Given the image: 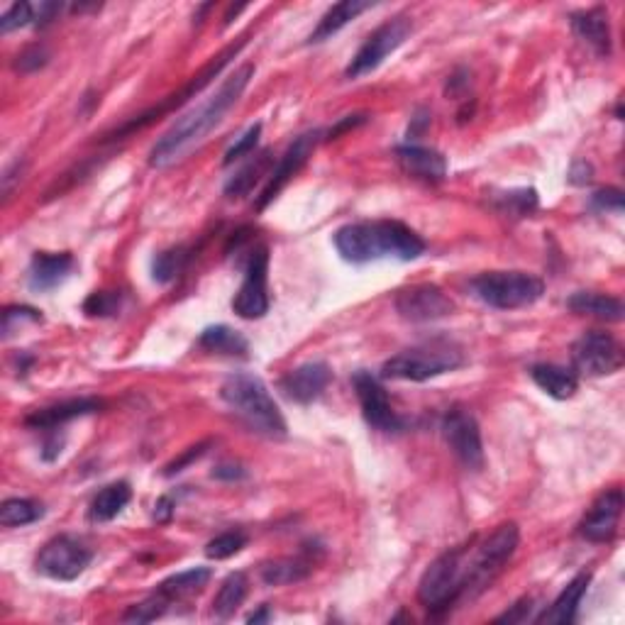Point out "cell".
<instances>
[{
	"mask_svg": "<svg viewBox=\"0 0 625 625\" xmlns=\"http://www.w3.org/2000/svg\"><path fill=\"white\" fill-rule=\"evenodd\" d=\"M132 499V489L127 481H115V484H108L105 489H101L96 494V499L91 501V508H88V518L93 523H108L113 518H118L123 513V508Z\"/></svg>",
	"mask_w": 625,
	"mask_h": 625,
	"instance_id": "27",
	"label": "cell"
},
{
	"mask_svg": "<svg viewBox=\"0 0 625 625\" xmlns=\"http://www.w3.org/2000/svg\"><path fill=\"white\" fill-rule=\"evenodd\" d=\"M247 591H250V582L242 572H232L223 584H220L218 594L213 599V613L218 618H230L237 608L245 601Z\"/></svg>",
	"mask_w": 625,
	"mask_h": 625,
	"instance_id": "31",
	"label": "cell"
},
{
	"mask_svg": "<svg viewBox=\"0 0 625 625\" xmlns=\"http://www.w3.org/2000/svg\"><path fill=\"white\" fill-rule=\"evenodd\" d=\"M396 162L411 179L425 181V184H440L447 176V162L438 149L420 145L396 147Z\"/></svg>",
	"mask_w": 625,
	"mask_h": 625,
	"instance_id": "19",
	"label": "cell"
},
{
	"mask_svg": "<svg viewBox=\"0 0 625 625\" xmlns=\"http://www.w3.org/2000/svg\"><path fill=\"white\" fill-rule=\"evenodd\" d=\"M335 250L345 262L367 264L376 259L411 262L425 252L423 237L398 220H369L342 225L333 237Z\"/></svg>",
	"mask_w": 625,
	"mask_h": 625,
	"instance_id": "2",
	"label": "cell"
},
{
	"mask_svg": "<svg viewBox=\"0 0 625 625\" xmlns=\"http://www.w3.org/2000/svg\"><path fill=\"white\" fill-rule=\"evenodd\" d=\"M364 120H367V115H347L345 120H340V123H337V127L335 130H330L328 132V140H335L337 135H340V132H345V130H350V127H357V125H362Z\"/></svg>",
	"mask_w": 625,
	"mask_h": 625,
	"instance_id": "49",
	"label": "cell"
},
{
	"mask_svg": "<svg viewBox=\"0 0 625 625\" xmlns=\"http://www.w3.org/2000/svg\"><path fill=\"white\" fill-rule=\"evenodd\" d=\"M44 516V506L32 499H8L0 506V525L3 528H22L37 523Z\"/></svg>",
	"mask_w": 625,
	"mask_h": 625,
	"instance_id": "33",
	"label": "cell"
},
{
	"mask_svg": "<svg viewBox=\"0 0 625 625\" xmlns=\"http://www.w3.org/2000/svg\"><path fill=\"white\" fill-rule=\"evenodd\" d=\"M259 137H262V123H254V125L247 127V130L242 132L240 137H237L235 145H232V147L228 149V152H225V159H223L225 167H230V164H235L237 159L250 157V154H252L254 149H257V145H259Z\"/></svg>",
	"mask_w": 625,
	"mask_h": 625,
	"instance_id": "39",
	"label": "cell"
},
{
	"mask_svg": "<svg viewBox=\"0 0 625 625\" xmlns=\"http://www.w3.org/2000/svg\"><path fill=\"white\" fill-rule=\"evenodd\" d=\"M474 296L496 311H516L538 303L545 293L540 276L528 271H486L472 281Z\"/></svg>",
	"mask_w": 625,
	"mask_h": 625,
	"instance_id": "5",
	"label": "cell"
},
{
	"mask_svg": "<svg viewBox=\"0 0 625 625\" xmlns=\"http://www.w3.org/2000/svg\"><path fill=\"white\" fill-rule=\"evenodd\" d=\"M186 259H188L186 247H171V250L157 254V259H154V264H152L154 281H159V284H169V281L174 279L181 269H184Z\"/></svg>",
	"mask_w": 625,
	"mask_h": 625,
	"instance_id": "34",
	"label": "cell"
},
{
	"mask_svg": "<svg viewBox=\"0 0 625 625\" xmlns=\"http://www.w3.org/2000/svg\"><path fill=\"white\" fill-rule=\"evenodd\" d=\"M411 30H413L411 20L403 18V15L376 27L372 35L364 40L362 47H359V52L352 57V62L345 71L347 79H359V76L372 74L374 69H379V66L384 64V59L389 57V54H394L396 49L408 40Z\"/></svg>",
	"mask_w": 625,
	"mask_h": 625,
	"instance_id": "8",
	"label": "cell"
},
{
	"mask_svg": "<svg viewBox=\"0 0 625 625\" xmlns=\"http://www.w3.org/2000/svg\"><path fill=\"white\" fill-rule=\"evenodd\" d=\"M101 408L103 401H98V398H74V401H64L57 403V406L35 411L32 416L25 418V425L32 430H57L64 423H69V420L88 416V413H96Z\"/></svg>",
	"mask_w": 625,
	"mask_h": 625,
	"instance_id": "20",
	"label": "cell"
},
{
	"mask_svg": "<svg viewBox=\"0 0 625 625\" xmlns=\"http://www.w3.org/2000/svg\"><path fill=\"white\" fill-rule=\"evenodd\" d=\"M42 315L40 311H35V308L30 306H10L5 308L3 313V337L8 340L10 335L15 333V330L20 328V325L25 323H40Z\"/></svg>",
	"mask_w": 625,
	"mask_h": 625,
	"instance_id": "41",
	"label": "cell"
},
{
	"mask_svg": "<svg viewBox=\"0 0 625 625\" xmlns=\"http://www.w3.org/2000/svg\"><path fill=\"white\" fill-rule=\"evenodd\" d=\"M569 311L577 315H591V318L599 320H611V323H618L623 320V303L621 298L606 296V293H591V291H579L574 293L567 301Z\"/></svg>",
	"mask_w": 625,
	"mask_h": 625,
	"instance_id": "26",
	"label": "cell"
},
{
	"mask_svg": "<svg viewBox=\"0 0 625 625\" xmlns=\"http://www.w3.org/2000/svg\"><path fill=\"white\" fill-rule=\"evenodd\" d=\"M623 513V491L611 489L604 491L594 506L586 511L584 521L579 523V535L589 542H611L616 538L618 523Z\"/></svg>",
	"mask_w": 625,
	"mask_h": 625,
	"instance_id": "17",
	"label": "cell"
},
{
	"mask_svg": "<svg viewBox=\"0 0 625 625\" xmlns=\"http://www.w3.org/2000/svg\"><path fill=\"white\" fill-rule=\"evenodd\" d=\"M123 306V293L120 291H96L86 298L84 313L91 318H108L115 315Z\"/></svg>",
	"mask_w": 625,
	"mask_h": 625,
	"instance_id": "37",
	"label": "cell"
},
{
	"mask_svg": "<svg viewBox=\"0 0 625 625\" xmlns=\"http://www.w3.org/2000/svg\"><path fill=\"white\" fill-rule=\"evenodd\" d=\"M232 311L245 320H259L269 311V250L257 247L247 259L245 281L232 298Z\"/></svg>",
	"mask_w": 625,
	"mask_h": 625,
	"instance_id": "11",
	"label": "cell"
},
{
	"mask_svg": "<svg viewBox=\"0 0 625 625\" xmlns=\"http://www.w3.org/2000/svg\"><path fill=\"white\" fill-rule=\"evenodd\" d=\"M462 362V352L450 345L413 347V350L386 359L384 367H381V376L398 381H428L462 367Z\"/></svg>",
	"mask_w": 625,
	"mask_h": 625,
	"instance_id": "7",
	"label": "cell"
},
{
	"mask_svg": "<svg viewBox=\"0 0 625 625\" xmlns=\"http://www.w3.org/2000/svg\"><path fill=\"white\" fill-rule=\"evenodd\" d=\"M247 44V40H240L237 44H230L228 49H225V52H220L218 57H213V62H210L208 66H203L201 71H198V76H193V81L191 84H188L184 91H179L176 93V96H171L169 101H164L162 105H157V108H152V110H147V113H142L140 118H135V120H130V123L127 125H123L120 127V130H115V135H113V140H123L125 135H130V132H135V130H142V127L145 125H149L152 123L154 118H159V115L164 113V110H171V108H179L181 103H186L188 98L191 96H196L198 91H201V88H206L210 81L215 79V76L220 74V71L225 69V66L230 64V59H235L237 54H240V49L245 47Z\"/></svg>",
	"mask_w": 625,
	"mask_h": 625,
	"instance_id": "12",
	"label": "cell"
},
{
	"mask_svg": "<svg viewBox=\"0 0 625 625\" xmlns=\"http://www.w3.org/2000/svg\"><path fill=\"white\" fill-rule=\"evenodd\" d=\"M352 386H355V394L359 398V406H362L364 420L372 425L374 430L381 433H396L401 430L403 420L396 416V411L391 408L389 396H386L384 386L379 384V379L369 372H357L352 376Z\"/></svg>",
	"mask_w": 625,
	"mask_h": 625,
	"instance_id": "16",
	"label": "cell"
},
{
	"mask_svg": "<svg viewBox=\"0 0 625 625\" xmlns=\"http://www.w3.org/2000/svg\"><path fill=\"white\" fill-rule=\"evenodd\" d=\"M464 582H467V550L457 547V550L442 552L420 577L418 601L430 613L440 616L450 611L459 599H464Z\"/></svg>",
	"mask_w": 625,
	"mask_h": 625,
	"instance_id": "4",
	"label": "cell"
},
{
	"mask_svg": "<svg viewBox=\"0 0 625 625\" xmlns=\"http://www.w3.org/2000/svg\"><path fill=\"white\" fill-rule=\"evenodd\" d=\"M254 76V66L245 64L228 76L223 81V86L206 98L198 108H193L191 113H186L184 118L176 120L174 125L164 132L157 140V145L149 152V167L154 169H167L174 162H179L186 152H191L193 147L201 145L203 140L223 123L225 115L235 108L237 101L242 98L245 88L250 86Z\"/></svg>",
	"mask_w": 625,
	"mask_h": 625,
	"instance_id": "1",
	"label": "cell"
},
{
	"mask_svg": "<svg viewBox=\"0 0 625 625\" xmlns=\"http://www.w3.org/2000/svg\"><path fill=\"white\" fill-rule=\"evenodd\" d=\"M62 447H64V440H59L57 435L44 442V452H42L44 462H52V459H57L59 455H62Z\"/></svg>",
	"mask_w": 625,
	"mask_h": 625,
	"instance_id": "50",
	"label": "cell"
},
{
	"mask_svg": "<svg viewBox=\"0 0 625 625\" xmlns=\"http://www.w3.org/2000/svg\"><path fill=\"white\" fill-rule=\"evenodd\" d=\"M208 447H210V442H198L196 447H188L184 455H181L179 459H174V462H169V464H167V469H164V474H167V477H174V474L184 472L188 464L196 462V459H201L203 455H206Z\"/></svg>",
	"mask_w": 625,
	"mask_h": 625,
	"instance_id": "44",
	"label": "cell"
},
{
	"mask_svg": "<svg viewBox=\"0 0 625 625\" xmlns=\"http://www.w3.org/2000/svg\"><path fill=\"white\" fill-rule=\"evenodd\" d=\"M530 611H533V599H523L518 601L511 611H506L503 616L496 618V623H523L530 618Z\"/></svg>",
	"mask_w": 625,
	"mask_h": 625,
	"instance_id": "45",
	"label": "cell"
},
{
	"mask_svg": "<svg viewBox=\"0 0 625 625\" xmlns=\"http://www.w3.org/2000/svg\"><path fill=\"white\" fill-rule=\"evenodd\" d=\"M320 135H323V132H320V130L303 132V135H298L296 140L291 142L289 149H286V152H284V157L279 159V164H276L274 171H271V174H269V181H267V186H264V191L259 193L257 210L267 208L269 203L274 201V198L279 196L281 191H284L286 184H289L293 176H296L298 171L306 167V162H308V159H311V154L315 152V147H318Z\"/></svg>",
	"mask_w": 625,
	"mask_h": 625,
	"instance_id": "14",
	"label": "cell"
},
{
	"mask_svg": "<svg viewBox=\"0 0 625 625\" xmlns=\"http://www.w3.org/2000/svg\"><path fill=\"white\" fill-rule=\"evenodd\" d=\"M169 606H171L169 601L164 599L159 591H154V594L149 596V599L142 601V604H135V606L127 608L123 621L125 623H152V621H157V618H162L164 613L169 611Z\"/></svg>",
	"mask_w": 625,
	"mask_h": 625,
	"instance_id": "36",
	"label": "cell"
},
{
	"mask_svg": "<svg viewBox=\"0 0 625 625\" xmlns=\"http://www.w3.org/2000/svg\"><path fill=\"white\" fill-rule=\"evenodd\" d=\"M271 621V611L269 606H259L257 613H252V616H247V623H267Z\"/></svg>",
	"mask_w": 625,
	"mask_h": 625,
	"instance_id": "52",
	"label": "cell"
},
{
	"mask_svg": "<svg viewBox=\"0 0 625 625\" xmlns=\"http://www.w3.org/2000/svg\"><path fill=\"white\" fill-rule=\"evenodd\" d=\"M247 535L242 530H228V533H220L218 538H213L206 545V557L208 560H228L235 557L237 552L245 550Z\"/></svg>",
	"mask_w": 625,
	"mask_h": 625,
	"instance_id": "35",
	"label": "cell"
},
{
	"mask_svg": "<svg viewBox=\"0 0 625 625\" xmlns=\"http://www.w3.org/2000/svg\"><path fill=\"white\" fill-rule=\"evenodd\" d=\"M589 584H591V572L577 574L572 582L564 586V589L560 591V596L552 601V606L547 608L545 613H542L538 621L550 623V625L574 623V618H577V611H579V606H582V599H584L586 589H589Z\"/></svg>",
	"mask_w": 625,
	"mask_h": 625,
	"instance_id": "21",
	"label": "cell"
},
{
	"mask_svg": "<svg viewBox=\"0 0 625 625\" xmlns=\"http://www.w3.org/2000/svg\"><path fill=\"white\" fill-rule=\"evenodd\" d=\"M591 176H594V169L586 162H574L572 171H569V181H572V184H589Z\"/></svg>",
	"mask_w": 625,
	"mask_h": 625,
	"instance_id": "48",
	"label": "cell"
},
{
	"mask_svg": "<svg viewBox=\"0 0 625 625\" xmlns=\"http://www.w3.org/2000/svg\"><path fill=\"white\" fill-rule=\"evenodd\" d=\"M623 347L613 335L591 330L572 345V364L584 376H608L623 367Z\"/></svg>",
	"mask_w": 625,
	"mask_h": 625,
	"instance_id": "10",
	"label": "cell"
},
{
	"mask_svg": "<svg viewBox=\"0 0 625 625\" xmlns=\"http://www.w3.org/2000/svg\"><path fill=\"white\" fill-rule=\"evenodd\" d=\"M62 8H64L62 3H42L35 13V25L44 27L47 22H52L59 13H62Z\"/></svg>",
	"mask_w": 625,
	"mask_h": 625,
	"instance_id": "47",
	"label": "cell"
},
{
	"mask_svg": "<svg viewBox=\"0 0 625 625\" xmlns=\"http://www.w3.org/2000/svg\"><path fill=\"white\" fill-rule=\"evenodd\" d=\"M35 13H37L35 5L13 3L8 10H5L3 18H0V32L8 35V32L20 30V27H25V25H32V22H35Z\"/></svg>",
	"mask_w": 625,
	"mask_h": 625,
	"instance_id": "40",
	"label": "cell"
},
{
	"mask_svg": "<svg viewBox=\"0 0 625 625\" xmlns=\"http://www.w3.org/2000/svg\"><path fill=\"white\" fill-rule=\"evenodd\" d=\"M442 435L450 445L452 455L467 469H481L484 467V445H481L479 425L472 413L462 411V408H452L442 420Z\"/></svg>",
	"mask_w": 625,
	"mask_h": 625,
	"instance_id": "13",
	"label": "cell"
},
{
	"mask_svg": "<svg viewBox=\"0 0 625 625\" xmlns=\"http://www.w3.org/2000/svg\"><path fill=\"white\" fill-rule=\"evenodd\" d=\"M210 577H213V572H210L208 567H193V569H186V572L174 574V577L164 579L157 591L169 601V604H174V601H184L188 599V596L203 591V586L210 582Z\"/></svg>",
	"mask_w": 625,
	"mask_h": 625,
	"instance_id": "28",
	"label": "cell"
},
{
	"mask_svg": "<svg viewBox=\"0 0 625 625\" xmlns=\"http://www.w3.org/2000/svg\"><path fill=\"white\" fill-rule=\"evenodd\" d=\"M572 30L579 40L589 44L596 54L608 57L611 54V25H608L606 10L591 8L572 15Z\"/></svg>",
	"mask_w": 625,
	"mask_h": 625,
	"instance_id": "23",
	"label": "cell"
},
{
	"mask_svg": "<svg viewBox=\"0 0 625 625\" xmlns=\"http://www.w3.org/2000/svg\"><path fill=\"white\" fill-rule=\"evenodd\" d=\"M535 208H538V193H535L533 188H521V191L503 193L499 201L501 213L518 215V218H521V215H530Z\"/></svg>",
	"mask_w": 625,
	"mask_h": 625,
	"instance_id": "38",
	"label": "cell"
},
{
	"mask_svg": "<svg viewBox=\"0 0 625 625\" xmlns=\"http://www.w3.org/2000/svg\"><path fill=\"white\" fill-rule=\"evenodd\" d=\"M47 62H49L47 47H42V44H32V47L22 49L18 57H15L13 69L20 71V74H35V71H40L42 66H47Z\"/></svg>",
	"mask_w": 625,
	"mask_h": 625,
	"instance_id": "42",
	"label": "cell"
},
{
	"mask_svg": "<svg viewBox=\"0 0 625 625\" xmlns=\"http://www.w3.org/2000/svg\"><path fill=\"white\" fill-rule=\"evenodd\" d=\"M247 472L240 467V464L235 462H225V464H218V467L213 469V479H220V481H240L245 479Z\"/></svg>",
	"mask_w": 625,
	"mask_h": 625,
	"instance_id": "46",
	"label": "cell"
},
{
	"mask_svg": "<svg viewBox=\"0 0 625 625\" xmlns=\"http://www.w3.org/2000/svg\"><path fill=\"white\" fill-rule=\"evenodd\" d=\"M374 8V3H367V0H342V3H335L333 8H328V13L323 15L318 22V27L311 32L308 42L318 44L330 40V37L337 35L345 25H350L352 20L359 18L364 10Z\"/></svg>",
	"mask_w": 625,
	"mask_h": 625,
	"instance_id": "24",
	"label": "cell"
},
{
	"mask_svg": "<svg viewBox=\"0 0 625 625\" xmlns=\"http://www.w3.org/2000/svg\"><path fill=\"white\" fill-rule=\"evenodd\" d=\"M333 372L325 362H306L301 367L291 369L284 379L279 381V389L293 403H313L315 398L328 389Z\"/></svg>",
	"mask_w": 625,
	"mask_h": 625,
	"instance_id": "18",
	"label": "cell"
},
{
	"mask_svg": "<svg viewBox=\"0 0 625 625\" xmlns=\"http://www.w3.org/2000/svg\"><path fill=\"white\" fill-rule=\"evenodd\" d=\"M198 345L203 350L215 352V355H228V357H245L250 345L237 330L228 328V325H213V328H206L198 337Z\"/></svg>",
	"mask_w": 625,
	"mask_h": 625,
	"instance_id": "29",
	"label": "cell"
},
{
	"mask_svg": "<svg viewBox=\"0 0 625 625\" xmlns=\"http://www.w3.org/2000/svg\"><path fill=\"white\" fill-rule=\"evenodd\" d=\"M530 376H533L535 384L545 391L547 396L557 398V401H567L577 394L579 389V379L572 369H564L560 364H535L530 369Z\"/></svg>",
	"mask_w": 625,
	"mask_h": 625,
	"instance_id": "25",
	"label": "cell"
},
{
	"mask_svg": "<svg viewBox=\"0 0 625 625\" xmlns=\"http://www.w3.org/2000/svg\"><path fill=\"white\" fill-rule=\"evenodd\" d=\"M396 311L403 320H411V323H430V320H440L452 315L455 303L438 286L418 284L411 286V289L398 291Z\"/></svg>",
	"mask_w": 625,
	"mask_h": 625,
	"instance_id": "15",
	"label": "cell"
},
{
	"mask_svg": "<svg viewBox=\"0 0 625 625\" xmlns=\"http://www.w3.org/2000/svg\"><path fill=\"white\" fill-rule=\"evenodd\" d=\"M521 530L516 523H503L467 557V584H464V599H474L496 579V574L511 562L516 555Z\"/></svg>",
	"mask_w": 625,
	"mask_h": 625,
	"instance_id": "6",
	"label": "cell"
},
{
	"mask_svg": "<svg viewBox=\"0 0 625 625\" xmlns=\"http://www.w3.org/2000/svg\"><path fill=\"white\" fill-rule=\"evenodd\" d=\"M591 206H594L596 210H604V213H608V210H613V213H621L623 210V191L621 188H601V191H596L594 196H591Z\"/></svg>",
	"mask_w": 625,
	"mask_h": 625,
	"instance_id": "43",
	"label": "cell"
},
{
	"mask_svg": "<svg viewBox=\"0 0 625 625\" xmlns=\"http://www.w3.org/2000/svg\"><path fill=\"white\" fill-rule=\"evenodd\" d=\"M220 398L254 433L271 440L286 438V420L259 376L245 372L228 376L220 386Z\"/></svg>",
	"mask_w": 625,
	"mask_h": 625,
	"instance_id": "3",
	"label": "cell"
},
{
	"mask_svg": "<svg viewBox=\"0 0 625 625\" xmlns=\"http://www.w3.org/2000/svg\"><path fill=\"white\" fill-rule=\"evenodd\" d=\"M269 162H271V152L257 154L254 162L247 164V167H242L235 176H232L228 184H225V196L228 198L250 196V193L254 191V186H257V181L267 174Z\"/></svg>",
	"mask_w": 625,
	"mask_h": 625,
	"instance_id": "32",
	"label": "cell"
},
{
	"mask_svg": "<svg viewBox=\"0 0 625 625\" xmlns=\"http://www.w3.org/2000/svg\"><path fill=\"white\" fill-rule=\"evenodd\" d=\"M74 269V257L71 254H52L37 252L30 264V289L32 291H49L59 286L66 276Z\"/></svg>",
	"mask_w": 625,
	"mask_h": 625,
	"instance_id": "22",
	"label": "cell"
},
{
	"mask_svg": "<svg viewBox=\"0 0 625 625\" xmlns=\"http://www.w3.org/2000/svg\"><path fill=\"white\" fill-rule=\"evenodd\" d=\"M171 516H174V503H171L169 496H164V499H159L157 506H154V518H157V521H169Z\"/></svg>",
	"mask_w": 625,
	"mask_h": 625,
	"instance_id": "51",
	"label": "cell"
},
{
	"mask_svg": "<svg viewBox=\"0 0 625 625\" xmlns=\"http://www.w3.org/2000/svg\"><path fill=\"white\" fill-rule=\"evenodd\" d=\"M259 574H262V582L267 586L296 584L311 574V564L298 560V557H279V560L264 562Z\"/></svg>",
	"mask_w": 625,
	"mask_h": 625,
	"instance_id": "30",
	"label": "cell"
},
{
	"mask_svg": "<svg viewBox=\"0 0 625 625\" xmlns=\"http://www.w3.org/2000/svg\"><path fill=\"white\" fill-rule=\"evenodd\" d=\"M93 560V552L71 535H59L42 547L37 555V572L57 582H74Z\"/></svg>",
	"mask_w": 625,
	"mask_h": 625,
	"instance_id": "9",
	"label": "cell"
}]
</instances>
